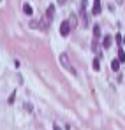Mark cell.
Here are the masks:
<instances>
[{"label": "cell", "instance_id": "1", "mask_svg": "<svg viewBox=\"0 0 125 130\" xmlns=\"http://www.w3.org/2000/svg\"><path fill=\"white\" fill-rule=\"evenodd\" d=\"M60 63H62L63 67H65V69L71 72V74H76V70L72 69V65H71V62H69V56H67V53H62V55H60Z\"/></svg>", "mask_w": 125, "mask_h": 130}, {"label": "cell", "instance_id": "2", "mask_svg": "<svg viewBox=\"0 0 125 130\" xmlns=\"http://www.w3.org/2000/svg\"><path fill=\"white\" fill-rule=\"evenodd\" d=\"M69 32H71V25H69V21H63L62 26H60V35H69Z\"/></svg>", "mask_w": 125, "mask_h": 130}, {"label": "cell", "instance_id": "3", "mask_svg": "<svg viewBox=\"0 0 125 130\" xmlns=\"http://www.w3.org/2000/svg\"><path fill=\"white\" fill-rule=\"evenodd\" d=\"M101 11H102V4H101L99 0H95V2H93V7H92V14L97 16V14H101Z\"/></svg>", "mask_w": 125, "mask_h": 130}, {"label": "cell", "instance_id": "4", "mask_svg": "<svg viewBox=\"0 0 125 130\" xmlns=\"http://www.w3.org/2000/svg\"><path fill=\"white\" fill-rule=\"evenodd\" d=\"M53 14H55V5H49V7H48V11H46V18H44V20H46L48 23H51Z\"/></svg>", "mask_w": 125, "mask_h": 130}, {"label": "cell", "instance_id": "5", "mask_svg": "<svg viewBox=\"0 0 125 130\" xmlns=\"http://www.w3.org/2000/svg\"><path fill=\"white\" fill-rule=\"evenodd\" d=\"M85 7H86V2H81V18H83V23L85 25H88V20H86V12H85Z\"/></svg>", "mask_w": 125, "mask_h": 130}, {"label": "cell", "instance_id": "6", "mask_svg": "<svg viewBox=\"0 0 125 130\" xmlns=\"http://www.w3.org/2000/svg\"><path fill=\"white\" fill-rule=\"evenodd\" d=\"M93 37H95V41H99V39H101V28H99L97 25L93 26Z\"/></svg>", "mask_w": 125, "mask_h": 130}, {"label": "cell", "instance_id": "7", "mask_svg": "<svg viewBox=\"0 0 125 130\" xmlns=\"http://www.w3.org/2000/svg\"><path fill=\"white\" fill-rule=\"evenodd\" d=\"M102 46H104L106 49L111 46V35H106V37H104V41H102Z\"/></svg>", "mask_w": 125, "mask_h": 130}, {"label": "cell", "instance_id": "8", "mask_svg": "<svg viewBox=\"0 0 125 130\" xmlns=\"http://www.w3.org/2000/svg\"><path fill=\"white\" fill-rule=\"evenodd\" d=\"M23 12H25V14H32V12H34L32 7H30V4H23Z\"/></svg>", "mask_w": 125, "mask_h": 130}, {"label": "cell", "instance_id": "9", "mask_svg": "<svg viewBox=\"0 0 125 130\" xmlns=\"http://www.w3.org/2000/svg\"><path fill=\"white\" fill-rule=\"evenodd\" d=\"M118 62H120V63H123V62H125V53H123L122 47H120V51H118Z\"/></svg>", "mask_w": 125, "mask_h": 130}, {"label": "cell", "instance_id": "10", "mask_svg": "<svg viewBox=\"0 0 125 130\" xmlns=\"http://www.w3.org/2000/svg\"><path fill=\"white\" fill-rule=\"evenodd\" d=\"M111 69H113V70H118V69H120V62H118V60H113V62H111Z\"/></svg>", "mask_w": 125, "mask_h": 130}, {"label": "cell", "instance_id": "11", "mask_svg": "<svg viewBox=\"0 0 125 130\" xmlns=\"http://www.w3.org/2000/svg\"><path fill=\"white\" fill-rule=\"evenodd\" d=\"M93 70H101V62H99V58L93 60Z\"/></svg>", "mask_w": 125, "mask_h": 130}, {"label": "cell", "instance_id": "12", "mask_svg": "<svg viewBox=\"0 0 125 130\" xmlns=\"http://www.w3.org/2000/svg\"><path fill=\"white\" fill-rule=\"evenodd\" d=\"M116 42H118V47H120V46H122V35H120V34H118V35H116Z\"/></svg>", "mask_w": 125, "mask_h": 130}, {"label": "cell", "instance_id": "13", "mask_svg": "<svg viewBox=\"0 0 125 130\" xmlns=\"http://www.w3.org/2000/svg\"><path fill=\"white\" fill-rule=\"evenodd\" d=\"M25 107H26V111H28V112H32V111H34V109H32V106H30V104H25Z\"/></svg>", "mask_w": 125, "mask_h": 130}, {"label": "cell", "instance_id": "14", "mask_svg": "<svg viewBox=\"0 0 125 130\" xmlns=\"http://www.w3.org/2000/svg\"><path fill=\"white\" fill-rule=\"evenodd\" d=\"M53 130H62V128H60L58 125H53Z\"/></svg>", "mask_w": 125, "mask_h": 130}, {"label": "cell", "instance_id": "15", "mask_svg": "<svg viewBox=\"0 0 125 130\" xmlns=\"http://www.w3.org/2000/svg\"><path fill=\"white\" fill-rule=\"evenodd\" d=\"M122 42H123V44H125V35H123V37H122Z\"/></svg>", "mask_w": 125, "mask_h": 130}]
</instances>
